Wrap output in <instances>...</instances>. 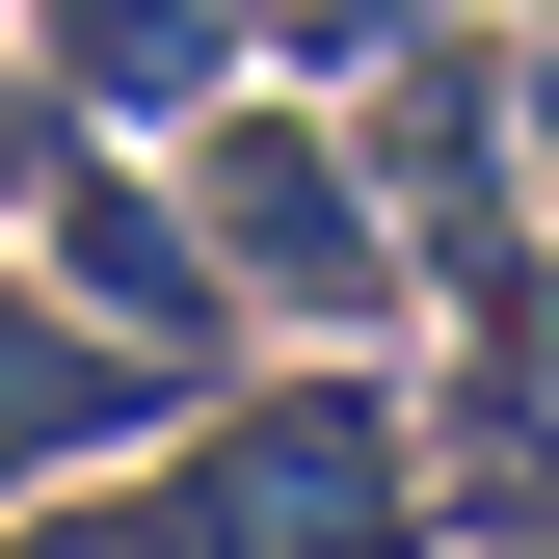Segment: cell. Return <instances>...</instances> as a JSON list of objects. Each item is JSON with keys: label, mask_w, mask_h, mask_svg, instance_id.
<instances>
[{"label": "cell", "mask_w": 559, "mask_h": 559, "mask_svg": "<svg viewBox=\"0 0 559 559\" xmlns=\"http://www.w3.org/2000/svg\"><path fill=\"white\" fill-rule=\"evenodd\" d=\"M214 373H160V346H107L53 266H0V479H81V453H133V427H187Z\"/></svg>", "instance_id": "8992f818"}, {"label": "cell", "mask_w": 559, "mask_h": 559, "mask_svg": "<svg viewBox=\"0 0 559 559\" xmlns=\"http://www.w3.org/2000/svg\"><path fill=\"white\" fill-rule=\"evenodd\" d=\"M453 0H240V53H294V81H373V53H427Z\"/></svg>", "instance_id": "52a82bcc"}, {"label": "cell", "mask_w": 559, "mask_h": 559, "mask_svg": "<svg viewBox=\"0 0 559 559\" xmlns=\"http://www.w3.org/2000/svg\"><path fill=\"white\" fill-rule=\"evenodd\" d=\"M346 187H373V240L453 266V320H507V0H453L427 53L346 81Z\"/></svg>", "instance_id": "3957f363"}, {"label": "cell", "mask_w": 559, "mask_h": 559, "mask_svg": "<svg viewBox=\"0 0 559 559\" xmlns=\"http://www.w3.org/2000/svg\"><path fill=\"white\" fill-rule=\"evenodd\" d=\"M53 294H81L107 346H160V373H214V346H240V294H214V266H187V214H160V160H107V133H53Z\"/></svg>", "instance_id": "5b68a950"}, {"label": "cell", "mask_w": 559, "mask_h": 559, "mask_svg": "<svg viewBox=\"0 0 559 559\" xmlns=\"http://www.w3.org/2000/svg\"><path fill=\"white\" fill-rule=\"evenodd\" d=\"M187 266H214L240 320H294V346H373L400 320V240H373V187H346V133L320 107H187Z\"/></svg>", "instance_id": "7a4b0ae2"}, {"label": "cell", "mask_w": 559, "mask_h": 559, "mask_svg": "<svg viewBox=\"0 0 559 559\" xmlns=\"http://www.w3.org/2000/svg\"><path fill=\"white\" fill-rule=\"evenodd\" d=\"M0 81L53 133H187L240 107V0H0Z\"/></svg>", "instance_id": "277c9868"}, {"label": "cell", "mask_w": 559, "mask_h": 559, "mask_svg": "<svg viewBox=\"0 0 559 559\" xmlns=\"http://www.w3.org/2000/svg\"><path fill=\"white\" fill-rule=\"evenodd\" d=\"M27 559H400V373L320 346L294 400H187L160 479H81Z\"/></svg>", "instance_id": "6da1fadb"}]
</instances>
